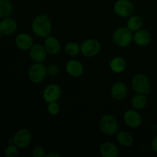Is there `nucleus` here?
Returning a JSON list of instances; mask_svg holds the SVG:
<instances>
[{
	"label": "nucleus",
	"mask_w": 157,
	"mask_h": 157,
	"mask_svg": "<svg viewBox=\"0 0 157 157\" xmlns=\"http://www.w3.org/2000/svg\"><path fill=\"white\" fill-rule=\"evenodd\" d=\"M32 31L35 35L41 38L49 36L52 31V22L50 17L45 14L37 15L31 25Z\"/></svg>",
	"instance_id": "1"
},
{
	"label": "nucleus",
	"mask_w": 157,
	"mask_h": 157,
	"mask_svg": "<svg viewBox=\"0 0 157 157\" xmlns=\"http://www.w3.org/2000/svg\"><path fill=\"white\" fill-rule=\"evenodd\" d=\"M112 40L116 46L119 48H127L133 41V32L127 27H119L116 29L112 35Z\"/></svg>",
	"instance_id": "2"
},
{
	"label": "nucleus",
	"mask_w": 157,
	"mask_h": 157,
	"mask_svg": "<svg viewBox=\"0 0 157 157\" xmlns=\"http://www.w3.org/2000/svg\"><path fill=\"white\" fill-rule=\"evenodd\" d=\"M99 128L106 136L116 135L119 130V124L117 118L112 114H104L99 121Z\"/></svg>",
	"instance_id": "3"
},
{
	"label": "nucleus",
	"mask_w": 157,
	"mask_h": 157,
	"mask_svg": "<svg viewBox=\"0 0 157 157\" xmlns=\"http://www.w3.org/2000/svg\"><path fill=\"white\" fill-rule=\"evenodd\" d=\"M48 75L47 66L43 63H35L28 70V78L33 84H41L46 79Z\"/></svg>",
	"instance_id": "4"
},
{
	"label": "nucleus",
	"mask_w": 157,
	"mask_h": 157,
	"mask_svg": "<svg viewBox=\"0 0 157 157\" xmlns=\"http://www.w3.org/2000/svg\"><path fill=\"white\" fill-rule=\"evenodd\" d=\"M131 87L136 94H149L151 90V82L144 74H136L132 78Z\"/></svg>",
	"instance_id": "5"
},
{
	"label": "nucleus",
	"mask_w": 157,
	"mask_h": 157,
	"mask_svg": "<svg viewBox=\"0 0 157 157\" xmlns=\"http://www.w3.org/2000/svg\"><path fill=\"white\" fill-rule=\"evenodd\" d=\"M113 12L117 16L128 18L134 14V4L130 0H117L113 4Z\"/></svg>",
	"instance_id": "6"
},
{
	"label": "nucleus",
	"mask_w": 157,
	"mask_h": 157,
	"mask_svg": "<svg viewBox=\"0 0 157 157\" xmlns=\"http://www.w3.org/2000/svg\"><path fill=\"white\" fill-rule=\"evenodd\" d=\"M81 53L86 58H94L101 50V43L94 38H87L81 44Z\"/></svg>",
	"instance_id": "7"
},
{
	"label": "nucleus",
	"mask_w": 157,
	"mask_h": 157,
	"mask_svg": "<svg viewBox=\"0 0 157 157\" xmlns=\"http://www.w3.org/2000/svg\"><path fill=\"white\" fill-rule=\"evenodd\" d=\"M62 90L58 84L51 83L44 87L42 91V98L47 104L56 102L61 98Z\"/></svg>",
	"instance_id": "8"
},
{
	"label": "nucleus",
	"mask_w": 157,
	"mask_h": 157,
	"mask_svg": "<svg viewBox=\"0 0 157 157\" xmlns=\"http://www.w3.org/2000/svg\"><path fill=\"white\" fill-rule=\"evenodd\" d=\"M32 140V133L28 129H20L15 132L13 136V144L19 149H25L29 147Z\"/></svg>",
	"instance_id": "9"
},
{
	"label": "nucleus",
	"mask_w": 157,
	"mask_h": 157,
	"mask_svg": "<svg viewBox=\"0 0 157 157\" xmlns=\"http://www.w3.org/2000/svg\"><path fill=\"white\" fill-rule=\"evenodd\" d=\"M124 122L131 129H137L142 125L143 118L140 113L135 109H130L124 112L123 116Z\"/></svg>",
	"instance_id": "10"
},
{
	"label": "nucleus",
	"mask_w": 157,
	"mask_h": 157,
	"mask_svg": "<svg viewBox=\"0 0 157 157\" xmlns=\"http://www.w3.org/2000/svg\"><path fill=\"white\" fill-rule=\"evenodd\" d=\"M29 55L31 60L35 63H43L46 61L48 57V52L44 44H34L33 46L29 51Z\"/></svg>",
	"instance_id": "11"
},
{
	"label": "nucleus",
	"mask_w": 157,
	"mask_h": 157,
	"mask_svg": "<svg viewBox=\"0 0 157 157\" xmlns=\"http://www.w3.org/2000/svg\"><path fill=\"white\" fill-rule=\"evenodd\" d=\"M153 37L151 33L146 29H140L133 34V41L140 47H147L151 44Z\"/></svg>",
	"instance_id": "12"
},
{
	"label": "nucleus",
	"mask_w": 157,
	"mask_h": 157,
	"mask_svg": "<svg viewBox=\"0 0 157 157\" xmlns=\"http://www.w3.org/2000/svg\"><path fill=\"white\" fill-rule=\"evenodd\" d=\"M16 47L21 51H29L34 44V40L29 34L21 32L18 34L15 38Z\"/></svg>",
	"instance_id": "13"
},
{
	"label": "nucleus",
	"mask_w": 157,
	"mask_h": 157,
	"mask_svg": "<svg viewBox=\"0 0 157 157\" xmlns=\"http://www.w3.org/2000/svg\"><path fill=\"white\" fill-rule=\"evenodd\" d=\"M18 29V22L14 18H7L0 19V32L3 35L9 36L15 33Z\"/></svg>",
	"instance_id": "14"
},
{
	"label": "nucleus",
	"mask_w": 157,
	"mask_h": 157,
	"mask_svg": "<svg viewBox=\"0 0 157 157\" xmlns=\"http://www.w3.org/2000/svg\"><path fill=\"white\" fill-rule=\"evenodd\" d=\"M110 94L116 101H123L128 95V87L127 84L121 81L115 82L110 89Z\"/></svg>",
	"instance_id": "15"
},
{
	"label": "nucleus",
	"mask_w": 157,
	"mask_h": 157,
	"mask_svg": "<svg viewBox=\"0 0 157 157\" xmlns=\"http://www.w3.org/2000/svg\"><path fill=\"white\" fill-rule=\"evenodd\" d=\"M65 68L68 75L72 78H80L84 71L82 63L76 59L69 60L66 64Z\"/></svg>",
	"instance_id": "16"
},
{
	"label": "nucleus",
	"mask_w": 157,
	"mask_h": 157,
	"mask_svg": "<svg viewBox=\"0 0 157 157\" xmlns=\"http://www.w3.org/2000/svg\"><path fill=\"white\" fill-rule=\"evenodd\" d=\"M44 46L48 54L51 55H58L61 50V44L59 40L51 35L44 38Z\"/></svg>",
	"instance_id": "17"
},
{
	"label": "nucleus",
	"mask_w": 157,
	"mask_h": 157,
	"mask_svg": "<svg viewBox=\"0 0 157 157\" xmlns=\"http://www.w3.org/2000/svg\"><path fill=\"white\" fill-rule=\"evenodd\" d=\"M99 152L103 157H117L119 155L118 147L113 143L109 141L102 143L100 145Z\"/></svg>",
	"instance_id": "18"
},
{
	"label": "nucleus",
	"mask_w": 157,
	"mask_h": 157,
	"mask_svg": "<svg viewBox=\"0 0 157 157\" xmlns=\"http://www.w3.org/2000/svg\"><path fill=\"white\" fill-rule=\"evenodd\" d=\"M110 70L114 74H121L127 68V61L121 56H116L109 63Z\"/></svg>",
	"instance_id": "19"
},
{
	"label": "nucleus",
	"mask_w": 157,
	"mask_h": 157,
	"mask_svg": "<svg viewBox=\"0 0 157 157\" xmlns=\"http://www.w3.org/2000/svg\"><path fill=\"white\" fill-rule=\"evenodd\" d=\"M116 139L118 144L124 147H132L134 143V138L133 135L126 130L118 131L116 134Z\"/></svg>",
	"instance_id": "20"
},
{
	"label": "nucleus",
	"mask_w": 157,
	"mask_h": 157,
	"mask_svg": "<svg viewBox=\"0 0 157 157\" xmlns=\"http://www.w3.org/2000/svg\"><path fill=\"white\" fill-rule=\"evenodd\" d=\"M130 103H131L132 107L135 110H143L148 104V97H147V94H136L131 98Z\"/></svg>",
	"instance_id": "21"
},
{
	"label": "nucleus",
	"mask_w": 157,
	"mask_h": 157,
	"mask_svg": "<svg viewBox=\"0 0 157 157\" xmlns=\"http://www.w3.org/2000/svg\"><path fill=\"white\" fill-rule=\"evenodd\" d=\"M143 25H144V20H143V18L140 15H133L130 17H129L128 19H127L126 27L128 29H130L131 32H135L136 31L140 30V29H142Z\"/></svg>",
	"instance_id": "22"
},
{
	"label": "nucleus",
	"mask_w": 157,
	"mask_h": 157,
	"mask_svg": "<svg viewBox=\"0 0 157 157\" xmlns=\"http://www.w3.org/2000/svg\"><path fill=\"white\" fill-rule=\"evenodd\" d=\"M14 10L11 0H0V19L10 17Z\"/></svg>",
	"instance_id": "23"
},
{
	"label": "nucleus",
	"mask_w": 157,
	"mask_h": 157,
	"mask_svg": "<svg viewBox=\"0 0 157 157\" xmlns=\"http://www.w3.org/2000/svg\"><path fill=\"white\" fill-rule=\"evenodd\" d=\"M64 52L68 56H76L81 53V45L75 41H70L64 46Z\"/></svg>",
	"instance_id": "24"
},
{
	"label": "nucleus",
	"mask_w": 157,
	"mask_h": 157,
	"mask_svg": "<svg viewBox=\"0 0 157 157\" xmlns=\"http://www.w3.org/2000/svg\"><path fill=\"white\" fill-rule=\"evenodd\" d=\"M47 111L51 116H57L61 111V107L58 101L48 103L47 106Z\"/></svg>",
	"instance_id": "25"
},
{
	"label": "nucleus",
	"mask_w": 157,
	"mask_h": 157,
	"mask_svg": "<svg viewBox=\"0 0 157 157\" xmlns=\"http://www.w3.org/2000/svg\"><path fill=\"white\" fill-rule=\"evenodd\" d=\"M18 149L14 144H9L5 149V155L6 157H16L18 155Z\"/></svg>",
	"instance_id": "26"
},
{
	"label": "nucleus",
	"mask_w": 157,
	"mask_h": 157,
	"mask_svg": "<svg viewBox=\"0 0 157 157\" xmlns=\"http://www.w3.org/2000/svg\"><path fill=\"white\" fill-rule=\"evenodd\" d=\"M47 71L50 76H57L61 72V67L56 63H52L47 66Z\"/></svg>",
	"instance_id": "27"
},
{
	"label": "nucleus",
	"mask_w": 157,
	"mask_h": 157,
	"mask_svg": "<svg viewBox=\"0 0 157 157\" xmlns=\"http://www.w3.org/2000/svg\"><path fill=\"white\" fill-rule=\"evenodd\" d=\"M45 150L41 146H36L32 150V156H33V157H45Z\"/></svg>",
	"instance_id": "28"
},
{
	"label": "nucleus",
	"mask_w": 157,
	"mask_h": 157,
	"mask_svg": "<svg viewBox=\"0 0 157 157\" xmlns=\"http://www.w3.org/2000/svg\"><path fill=\"white\" fill-rule=\"evenodd\" d=\"M151 147L153 151L157 153V136H155V137L153 139V140H152Z\"/></svg>",
	"instance_id": "29"
},
{
	"label": "nucleus",
	"mask_w": 157,
	"mask_h": 157,
	"mask_svg": "<svg viewBox=\"0 0 157 157\" xmlns=\"http://www.w3.org/2000/svg\"><path fill=\"white\" fill-rule=\"evenodd\" d=\"M61 155L57 152H50L45 155V157H60Z\"/></svg>",
	"instance_id": "30"
},
{
	"label": "nucleus",
	"mask_w": 157,
	"mask_h": 157,
	"mask_svg": "<svg viewBox=\"0 0 157 157\" xmlns=\"http://www.w3.org/2000/svg\"><path fill=\"white\" fill-rule=\"evenodd\" d=\"M8 143H9V144H13V137H12V138H9V140H8Z\"/></svg>",
	"instance_id": "31"
},
{
	"label": "nucleus",
	"mask_w": 157,
	"mask_h": 157,
	"mask_svg": "<svg viewBox=\"0 0 157 157\" xmlns=\"http://www.w3.org/2000/svg\"><path fill=\"white\" fill-rule=\"evenodd\" d=\"M2 36H3V35H2V32H0V40L2 39Z\"/></svg>",
	"instance_id": "32"
}]
</instances>
